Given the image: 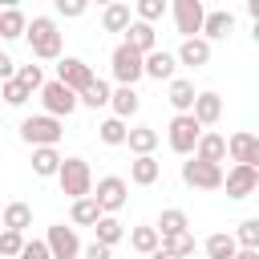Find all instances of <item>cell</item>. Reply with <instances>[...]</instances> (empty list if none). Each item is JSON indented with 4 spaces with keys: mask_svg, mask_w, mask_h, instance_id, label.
Here are the masks:
<instances>
[{
    "mask_svg": "<svg viewBox=\"0 0 259 259\" xmlns=\"http://www.w3.org/2000/svg\"><path fill=\"white\" fill-rule=\"evenodd\" d=\"M24 36H28V49L36 61H61L65 49H61V28L53 16H32L24 24Z\"/></svg>",
    "mask_w": 259,
    "mask_h": 259,
    "instance_id": "obj_1",
    "label": "cell"
},
{
    "mask_svg": "<svg viewBox=\"0 0 259 259\" xmlns=\"http://www.w3.org/2000/svg\"><path fill=\"white\" fill-rule=\"evenodd\" d=\"M57 182H61V194H69V202H77V198H89V194H93V170H89V162H85V158H61Z\"/></svg>",
    "mask_w": 259,
    "mask_h": 259,
    "instance_id": "obj_2",
    "label": "cell"
},
{
    "mask_svg": "<svg viewBox=\"0 0 259 259\" xmlns=\"http://www.w3.org/2000/svg\"><path fill=\"white\" fill-rule=\"evenodd\" d=\"M61 134H65V121H57V117H49V113H32V117L20 121V138H24L32 150H40V146H57Z\"/></svg>",
    "mask_w": 259,
    "mask_h": 259,
    "instance_id": "obj_3",
    "label": "cell"
},
{
    "mask_svg": "<svg viewBox=\"0 0 259 259\" xmlns=\"http://www.w3.org/2000/svg\"><path fill=\"white\" fill-rule=\"evenodd\" d=\"M198 134H202V125H198L190 113H174V117H170V125H166V142H170V150H174V154H182V158H190V154H194Z\"/></svg>",
    "mask_w": 259,
    "mask_h": 259,
    "instance_id": "obj_4",
    "label": "cell"
},
{
    "mask_svg": "<svg viewBox=\"0 0 259 259\" xmlns=\"http://www.w3.org/2000/svg\"><path fill=\"white\" fill-rule=\"evenodd\" d=\"M125 198H130V182H125V178H117V174L97 178V186H93V202H97L101 214H117V210L125 206Z\"/></svg>",
    "mask_w": 259,
    "mask_h": 259,
    "instance_id": "obj_5",
    "label": "cell"
},
{
    "mask_svg": "<svg viewBox=\"0 0 259 259\" xmlns=\"http://www.w3.org/2000/svg\"><path fill=\"white\" fill-rule=\"evenodd\" d=\"M109 69H113V81H117V85H130V89H134V85L142 81V53H134V49L121 40V45L109 53Z\"/></svg>",
    "mask_w": 259,
    "mask_h": 259,
    "instance_id": "obj_6",
    "label": "cell"
},
{
    "mask_svg": "<svg viewBox=\"0 0 259 259\" xmlns=\"http://www.w3.org/2000/svg\"><path fill=\"white\" fill-rule=\"evenodd\" d=\"M170 12H174V28H178L182 40H190V36L202 32V16H206V4L202 0H174Z\"/></svg>",
    "mask_w": 259,
    "mask_h": 259,
    "instance_id": "obj_7",
    "label": "cell"
},
{
    "mask_svg": "<svg viewBox=\"0 0 259 259\" xmlns=\"http://www.w3.org/2000/svg\"><path fill=\"white\" fill-rule=\"evenodd\" d=\"M40 105H45V113H49V117L65 121V117L77 109V93H73V89H65L61 81H45V85H40Z\"/></svg>",
    "mask_w": 259,
    "mask_h": 259,
    "instance_id": "obj_8",
    "label": "cell"
},
{
    "mask_svg": "<svg viewBox=\"0 0 259 259\" xmlns=\"http://www.w3.org/2000/svg\"><path fill=\"white\" fill-rule=\"evenodd\" d=\"M182 182L194 186V190H223V166L186 158V162H182Z\"/></svg>",
    "mask_w": 259,
    "mask_h": 259,
    "instance_id": "obj_9",
    "label": "cell"
},
{
    "mask_svg": "<svg viewBox=\"0 0 259 259\" xmlns=\"http://www.w3.org/2000/svg\"><path fill=\"white\" fill-rule=\"evenodd\" d=\"M223 190H227V198H235V202L251 198V194L259 190V166H231V170L223 174Z\"/></svg>",
    "mask_w": 259,
    "mask_h": 259,
    "instance_id": "obj_10",
    "label": "cell"
},
{
    "mask_svg": "<svg viewBox=\"0 0 259 259\" xmlns=\"http://www.w3.org/2000/svg\"><path fill=\"white\" fill-rule=\"evenodd\" d=\"M45 247H49V259H77V255H81V239H77V231L65 227V223H53V227L45 231Z\"/></svg>",
    "mask_w": 259,
    "mask_h": 259,
    "instance_id": "obj_11",
    "label": "cell"
},
{
    "mask_svg": "<svg viewBox=\"0 0 259 259\" xmlns=\"http://www.w3.org/2000/svg\"><path fill=\"white\" fill-rule=\"evenodd\" d=\"M53 81H61L65 89L81 93V89L93 81V69H89L81 57H61V61H57V77H53Z\"/></svg>",
    "mask_w": 259,
    "mask_h": 259,
    "instance_id": "obj_12",
    "label": "cell"
},
{
    "mask_svg": "<svg viewBox=\"0 0 259 259\" xmlns=\"http://www.w3.org/2000/svg\"><path fill=\"white\" fill-rule=\"evenodd\" d=\"M227 154H231L235 166H255L259 162V138L251 130H239V134L227 138Z\"/></svg>",
    "mask_w": 259,
    "mask_h": 259,
    "instance_id": "obj_13",
    "label": "cell"
},
{
    "mask_svg": "<svg viewBox=\"0 0 259 259\" xmlns=\"http://www.w3.org/2000/svg\"><path fill=\"white\" fill-rule=\"evenodd\" d=\"M174 69H178V61L166 49H154L142 57V77H150V81H174Z\"/></svg>",
    "mask_w": 259,
    "mask_h": 259,
    "instance_id": "obj_14",
    "label": "cell"
},
{
    "mask_svg": "<svg viewBox=\"0 0 259 259\" xmlns=\"http://www.w3.org/2000/svg\"><path fill=\"white\" fill-rule=\"evenodd\" d=\"M190 158L210 162V166H223V162H227V138H223V134L202 130V134H198V142H194V154H190Z\"/></svg>",
    "mask_w": 259,
    "mask_h": 259,
    "instance_id": "obj_15",
    "label": "cell"
},
{
    "mask_svg": "<svg viewBox=\"0 0 259 259\" xmlns=\"http://www.w3.org/2000/svg\"><path fill=\"white\" fill-rule=\"evenodd\" d=\"M231 32H235V12L219 8V12H206V16H202V32H198V36H202L206 45H210V40H227Z\"/></svg>",
    "mask_w": 259,
    "mask_h": 259,
    "instance_id": "obj_16",
    "label": "cell"
},
{
    "mask_svg": "<svg viewBox=\"0 0 259 259\" xmlns=\"http://www.w3.org/2000/svg\"><path fill=\"white\" fill-rule=\"evenodd\" d=\"M174 61H178V65H186V69H206V65H210V45H206L202 36H190V40H182V45H178Z\"/></svg>",
    "mask_w": 259,
    "mask_h": 259,
    "instance_id": "obj_17",
    "label": "cell"
},
{
    "mask_svg": "<svg viewBox=\"0 0 259 259\" xmlns=\"http://www.w3.org/2000/svg\"><path fill=\"white\" fill-rule=\"evenodd\" d=\"M190 117H194L202 130H206V125H214V121L223 117V97H219V93H210V89H206V93H194Z\"/></svg>",
    "mask_w": 259,
    "mask_h": 259,
    "instance_id": "obj_18",
    "label": "cell"
},
{
    "mask_svg": "<svg viewBox=\"0 0 259 259\" xmlns=\"http://www.w3.org/2000/svg\"><path fill=\"white\" fill-rule=\"evenodd\" d=\"M109 109H113V117H117V121H130V117L142 109V97H138V89H130V85H117V89H109Z\"/></svg>",
    "mask_w": 259,
    "mask_h": 259,
    "instance_id": "obj_19",
    "label": "cell"
},
{
    "mask_svg": "<svg viewBox=\"0 0 259 259\" xmlns=\"http://www.w3.org/2000/svg\"><path fill=\"white\" fill-rule=\"evenodd\" d=\"M154 231H158V243H162V239H174V235H186V231H190V219H186V210H178V206H166V210L158 214V223H154Z\"/></svg>",
    "mask_w": 259,
    "mask_h": 259,
    "instance_id": "obj_20",
    "label": "cell"
},
{
    "mask_svg": "<svg viewBox=\"0 0 259 259\" xmlns=\"http://www.w3.org/2000/svg\"><path fill=\"white\" fill-rule=\"evenodd\" d=\"M125 45L134 49V53H154L158 49V32H154V24H142V20H130V28H125Z\"/></svg>",
    "mask_w": 259,
    "mask_h": 259,
    "instance_id": "obj_21",
    "label": "cell"
},
{
    "mask_svg": "<svg viewBox=\"0 0 259 259\" xmlns=\"http://www.w3.org/2000/svg\"><path fill=\"white\" fill-rule=\"evenodd\" d=\"M125 146L134 150V158H146V154L158 150V130H154V125H134V130L125 134Z\"/></svg>",
    "mask_w": 259,
    "mask_h": 259,
    "instance_id": "obj_22",
    "label": "cell"
},
{
    "mask_svg": "<svg viewBox=\"0 0 259 259\" xmlns=\"http://www.w3.org/2000/svg\"><path fill=\"white\" fill-rule=\"evenodd\" d=\"M158 174H162V162H158L154 154H146V158H134V162H130V182H134V186H154V182H158Z\"/></svg>",
    "mask_w": 259,
    "mask_h": 259,
    "instance_id": "obj_23",
    "label": "cell"
},
{
    "mask_svg": "<svg viewBox=\"0 0 259 259\" xmlns=\"http://www.w3.org/2000/svg\"><path fill=\"white\" fill-rule=\"evenodd\" d=\"M125 239V227L117 223V214H101L97 223H93V243H101V247H117Z\"/></svg>",
    "mask_w": 259,
    "mask_h": 259,
    "instance_id": "obj_24",
    "label": "cell"
},
{
    "mask_svg": "<svg viewBox=\"0 0 259 259\" xmlns=\"http://www.w3.org/2000/svg\"><path fill=\"white\" fill-rule=\"evenodd\" d=\"M166 101L174 105V113H190V105H194V81L174 77V81H170V89H166Z\"/></svg>",
    "mask_w": 259,
    "mask_h": 259,
    "instance_id": "obj_25",
    "label": "cell"
},
{
    "mask_svg": "<svg viewBox=\"0 0 259 259\" xmlns=\"http://www.w3.org/2000/svg\"><path fill=\"white\" fill-rule=\"evenodd\" d=\"M57 170H61V150H57V146L32 150V174H36V178H57Z\"/></svg>",
    "mask_w": 259,
    "mask_h": 259,
    "instance_id": "obj_26",
    "label": "cell"
},
{
    "mask_svg": "<svg viewBox=\"0 0 259 259\" xmlns=\"http://www.w3.org/2000/svg\"><path fill=\"white\" fill-rule=\"evenodd\" d=\"M24 24H28V16H24L16 4L0 8V40H20V36H24Z\"/></svg>",
    "mask_w": 259,
    "mask_h": 259,
    "instance_id": "obj_27",
    "label": "cell"
},
{
    "mask_svg": "<svg viewBox=\"0 0 259 259\" xmlns=\"http://www.w3.org/2000/svg\"><path fill=\"white\" fill-rule=\"evenodd\" d=\"M130 20H134V12H130V4H121V0L105 4V12H101V28H105V32H125Z\"/></svg>",
    "mask_w": 259,
    "mask_h": 259,
    "instance_id": "obj_28",
    "label": "cell"
},
{
    "mask_svg": "<svg viewBox=\"0 0 259 259\" xmlns=\"http://www.w3.org/2000/svg\"><path fill=\"white\" fill-rule=\"evenodd\" d=\"M28 227H32V206H28V202H8V206H4V231L24 235Z\"/></svg>",
    "mask_w": 259,
    "mask_h": 259,
    "instance_id": "obj_29",
    "label": "cell"
},
{
    "mask_svg": "<svg viewBox=\"0 0 259 259\" xmlns=\"http://www.w3.org/2000/svg\"><path fill=\"white\" fill-rule=\"evenodd\" d=\"M202 251H206V259H235V251H239V243L227 235V231H214V235H206V243H202Z\"/></svg>",
    "mask_w": 259,
    "mask_h": 259,
    "instance_id": "obj_30",
    "label": "cell"
},
{
    "mask_svg": "<svg viewBox=\"0 0 259 259\" xmlns=\"http://www.w3.org/2000/svg\"><path fill=\"white\" fill-rule=\"evenodd\" d=\"M77 105H85V109H101V105H109V85H105L101 77H93V81L77 93Z\"/></svg>",
    "mask_w": 259,
    "mask_h": 259,
    "instance_id": "obj_31",
    "label": "cell"
},
{
    "mask_svg": "<svg viewBox=\"0 0 259 259\" xmlns=\"http://www.w3.org/2000/svg\"><path fill=\"white\" fill-rule=\"evenodd\" d=\"M97 219H101V210H97L93 194H89V198H77V202L69 206V223H73V231H77V227H93Z\"/></svg>",
    "mask_w": 259,
    "mask_h": 259,
    "instance_id": "obj_32",
    "label": "cell"
},
{
    "mask_svg": "<svg viewBox=\"0 0 259 259\" xmlns=\"http://www.w3.org/2000/svg\"><path fill=\"white\" fill-rule=\"evenodd\" d=\"M125 134H130V125L117 121V117H105V121L97 125V138H101L105 146H125Z\"/></svg>",
    "mask_w": 259,
    "mask_h": 259,
    "instance_id": "obj_33",
    "label": "cell"
},
{
    "mask_svg": "<svg viewBox=\"0 0 259 259\" xmlns=\"http://www.w3.org/2000/svg\"><path fill=\"white\" fill-rule=\"evenodd\" d=\"M130 247H134L138 255H154V251H158V231H154V227H134V231H130Z\"/></svg>",
    "mask_w": 259,
    "mask_h": 259,
    "instance_id": "obj_34",
    "label": "cell"
},
{
    "mask_svg": "<svg viewBox=\"0 0 259 259\" xmlns=\"http://www.w3.org/2000/svg\"><path fill=\"white\" fill-rule=\"evenodd\" d=\"M130 12H134V20L154 24V20H162V16H166V0H138Z\"/></svg>",
    "mask_w": 259,
    "mask_h": 259,
    "instance_id": "obj_35",
    "label": "cell"
},
{
    "mask_svg": "<svg viewBox=\"0 0 259 259\" xmlns=\"http://www.w3.org/2000/svg\"><path fill=\"white\" fill-rule=\"evenodd\" d=\"M231 239H235L239 247H247V251H259V219H243Z\"/></svg>",
    "mask_w": 259,
    "mask_h": 259,
    "instance_id": "obj_36",
    "label": "cell"
},
{
    "mask_svg": "<svg viewBox=\"0 0 259 259\" xmlns=\"http://www.w3.org/2000/svg\"><path fill=\"white\" fill-rule=\"evenodd\" d=\"M158 247H162V251H170V255H178V259H190V255H194V235L186 231V235H174V239H162Z\"/></svg>",
    "mask_w": 259,
    "mask_h": 259,
    "instance_id": "obj_37",
    "label": "cell"
},
{
    "mask_svg": "<svg viewBox=\"0 0 259 259\" xmlns=\"http://www.w3.org/2000/svg\"><path fill=\"white\" fill-rule=\"evenodd\" d=\"M16 81H20L28 93H40V85H45V73H40V65H16Z\"/></svg>",
    "mask_w": 259,
    "mask_h": 259,
    "instance_id": "obj_38",
    "label": "cell"
},
{
    "mask_svg": "<svg viewBox=\"0 0 259 259\" xmlns=\"http://www.w3.org/2000/svg\"><path fill=\"white\" fill-rule=\"evenodd\" d=\"M0 97H4V101H8L12 109H20V105H24V101H28L32 93H28V89H24V85H20L16 77H12V81H4V85H0Z\"/></svg>",
    "mask_w": 259,
    "mask_h": 259,
    "instance_id": "obj_39",
    "label": "cell"
},
{
    "mask_svg": "<svg viewBox=\"0 0 259 259\" xmlns=\"http://www.w3.org/2000/svg\"><path fill=\"white\" fill-rule=\"evenodd\" d=\"M24 251V235H16V231H0V255L4 259H16Z\"/></svg>",
    "mask_w": 259,
    "mask_h": 259,
    "instance_id": "obj_40",
    "label": "cell"
},
{
    "mask_svg": "<svg viewBox=\"0 0 259 259\" xmlns=\"http://www.w3.org/2000/svg\"><path fill=\"white\" fill-rule=\"evenodd\" d=\"M57 16H65V20L85 16V0H57Z\"/></svg>",
    "mask_w": 259,
    "mask_h": 259,
    "instance_id": "obj_41",
    "label": "cell"
},
{
    "mask_svg": "<svg viewBox=\"0 0 259 259\" xmlns=\"http://www.w3.org/2000/svg\"><path fill=\"white\" fill-rule=\"evenodd\" d=\"M16 259H49V247H45V239H24V251H20Z\"/></svg>",
    "mask_w": 259,
    "mask_h": 259,
    "instance_id": "obj_42",
    "label": "cell"
},
{
    "mask_svg": "<svg viewBox=\"0 0 259 259\" xmlns=\"http://www.w3.org/2000/svg\"><path fill=\"white\" fill-rule=\"evenodd\" d=\"M12 77H16V61L0 49V85H4V81H12Z\"/></svg>",
    "mask_w": 259,
    "mask_h": 259,
    "instance_id": "obj_43",
    "label": "cell"
},
{
    "mask_svg": "<svg viewBox=\"0 0 259 259\" xmlns=\"http://www.w3.org/2000/svg\"><path fill=\"white\" fill-rule=\"evenodd\" d=\"M81 251H85V259H113V247H101V243H89Z\"/></svg>",
    "mask_w": 259,
    "mask_h": 259,
    "instance_id": "obj_44",
    "label": "cell"
},
{
    "mask_svg": "<svg viewBox=\"0 0 259 259\" xmlns=\"http://www.w3.org/2000/svg\"><path fill=\"white\" fill-rule=\"evenodd\" d=\"M235 259H259V251H247V247H239V251H235Z\"/></svg>",
    "mask_w": 259,
    "mask_h": 259,
    "instance_id": "obj_45",
    "label": "cell"
},
{
    "mask_svg": "<svg viewBox=\"0 0 259 259\" xmlns=\"http://www.w3.org/2000/svg\"><path fill=\"white\" fill-rule=\"evenodd\" d=\"M150 259H178V255H170V251H162V247H158V251H154Z\"/></svg>",
    "mask_w": 259,
    "mask_h": 259,
    "instance_id": "obj_46",
    "label": "cell"
}]
</instances>
